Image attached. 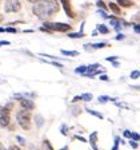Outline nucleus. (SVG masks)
Masks as SVG:
<instances>
[{
    "instance_id": "obj_1",
    "label": "nucleus",
    "mask_w": 140,
    "mask_h": 150,
    "mask_svg": "<svg viewBox=\"0 0 140 150\" xmlns=\"http://www.w3.org/2000/svg\"><path fill=\"white\" fill-rule=\"evenodd\" d=\"M32 12L40 20H48L59 12V3L57 0H39L37 3H35Z\"/></svg>"
},
{
    "instance_id": "obj_2",
    "label": "nucleus",
    "mask_w": 140,
    "mask_h": 150,
    "mask_svg": "<svg viewBox=\"0 0 140 150\" xmlns=\"http://www.w3.org/2000/svg\"><path fill=\"white\" fill-rule=\"evenodd\" d=\"M16 121L20 125L23 130H29L31 129V114L28 110H19L16 112Z\"/></svg>"
},
{
    "instance_id": "obj_3",
    "label": "nucleus",
    "mask_w": 140,
    "mask_h": 150,
    "mask_svg": "<svg viewBox=\"0 0 140 150\" xmlns=\"http://www.w3.org/2000/svg\"><path fill=\"white\" fill-rule=\"evenodd\" d=\"M44 27L48 28L51 32H67L71 30V25L67 23H50V22H44Z\"/></svg>"
},
{
    "instance_id": "obj_4",
    "label": "nucleus",
    "mask_w": 140,
    "mask_h": 150,
    "mask_svg": "<svg viewBox=\"0 0 140 150\" xmlns=\"http://www.w3.org/2000/svg\"><path fill=\"white\" fill-rule=\"evenodd\" d=\"M22 9V4L19 0H6L4 3V12L11 13V12H19Z\"/></svg>"
},
{
    "instance_id": "obj_5",
    "label": "nucleus",
    "mask_w": 140,
    "mask_h": 150,
    "mask_svg": "<svg viewBox=\"0 0 140 150\" xmlns=\"http://www.w3.org/2000/svg\"><path fill=\"white\" fill-rule=\"evenodd\" d=\"M63 4V8H64L65 13H67V16H69V18L74 19L75 18V12L74 9H72V6H71V0H60Z\"/></svg>"
},
{
    "instance_id": "obj_6",
    "label": "nucleus",
    "mask_w": 140,
    "mask_h": 150,
    "mask_svg": "<svg viewBox=\"0 0 140 150\" xmlns=\"http://www.w3.org/2000/svg\"><path fill=\"white\" fill-rule=\"evenodd\" d=\"M20 106H22L24 110L31 111V110L35 109V103H34V100L28 99V98H23V99H20Z\"/></svg>"
},
{
    "instance_id": "obj_7",
    "label": "nucleus",
    "mask_w": 140,
    "mask_h": 150,
    "mask_svg": "<svg viewBox=\"0 0 140 150\" xmlns=\"http://www.w3.org/2000/svg\"><path fill=\"white\" fill-rule=\"evenodd\" d=\"M9 121H11L9 114H1V115H0V126H1V127H7V126L9 125Z\"/></svg>"
},
{
    "instance_id": "obj_8",
    "label": "nucleus",
    "mask_w": 140,
    "mask_h": 150,
    "mask_svg": "<svg viewBox=\"0 0 140 150\" xmlns=\"http://www.w3.org/2000/svg\"><path fill=\"white\" fill-rule=\"evenodd\" d=\"M96 142H97V133L93 131L92 134L90 135V144H91V146H92L93 150H99V147L96 146Z\"/></svg>"
},
{
    "instance_id": "obj_9",
    "label": "nucleus",
    "mask_w": 140,
    "mask_h": 150,
    "mask_svg": "<svg viewBox=\"0 0 140 150\" xmlns=\"http://www.w3.org/2000/svg\"><path fill=\"white\" fill-rule=\"evenodd\" d=\"M108 7H109V9H111L112 12L115 13V15H120L121 9H120V7H119L118 4H115V3H109V4H108Z\"/></svg>"
},
{
    "instance_id": "obj_10",
    "label": "nucleus",
    "mask_w": 140,
    "mask_h": 150,
    "mask_svg": "<svg viewBox=\"0 0 140 150\" xmlns=\"http://www.w3.org/2000/svg\"><path fill=\"white\" fill-rule=\"evenodd\" d=\"M35 123H36L37 127H41L44 123V118L40 115V114H37V115H35Z\"/></svg>"
},
{
    "instance_id": "obj_11",
    "label": "nucleus",
    "mask_w": 140,
    "mask_h": 150,
    "mask_svg": "<svg viewBox=\"0 0 140 150\" xmlns=\"http://www.w3.org/2000/svg\"><path fill=\"white\" fill-rule=\"evenodd\" d=\"M116 1H118V4L119 6H121V7H125V8H127V7H131L132 6V0H116Z\"/></svg>"
},
{
    "instance_id": "obj_12",
    "label": "nucleus",
    "mask_w": 140,
    "mask_h": 150,
    "mask_svg": "<svg viewBox=\"0 0 140 150\" xmlns=\"http://www.w3.org/2000/svg\"><path fill=\"white\" fill-rule=\"evenodd\" d=\"M97 31H99L100 34H103V35H107L109 32V30H108V27H107V25L99 24V25H97Z\"/></svg>"
},
{
    "instance_id": "obj_13",
    "label": "nucleus",
    "mask_w": 140,
    "mask_h": 150,
    "mask_svg": "<svg viewBox=\"0 0 140 150\" xmlns=\"http://www.w3.org/2000/svg\"><path fill=\"white\" fill-rule=\"evenodd\" d=\"M99 103H107L108 100H116V98H111V97H107V95H102L99 97Z\"/></svg>"
},
{
    "instance_id": "obj_14",
    "label": "nucleus",
    "mask_w": 140,
    "mask_h": 150,
    "mask_svg": "<svg viewBox=\"0 0 140 150\" xmlns=\"http://www.w3.org/2000/svg\"><path fill=\"white\" fill-rule=\"evenodd\" d=\"M60 52L63 54V55H65V56H78L79 55V52L78 51H68V50H62Z\"/></svg>"
},
{
    "instance_id": "obj_15",
    "label": "nucleus",
    "mask_w": 140,
    "mask_h": 150,
    "mask_svg": "<svg viewBox=\"0 0 140 150\" xmlns=\"http://www.w3.org/2000/svg\"><path fill=\"white\" fill-rule=\"evenodd\" d=\"M85 35L83 32H75V34H68V38H72V39H80V38H84Z\"/></svg>"
},
{
    "instance_id": "obj_16",
    "label": "nucleus",
    "mask_w": 140,
    "mask_h": 150,
    "mask_svg": "<svg viewBox=\"0 0 140 150\" xmlns=\"http://www.w3.org/2000/svg\"><path fill=\"white\" fill-rule=\"evenodd\" d=\"M75 72H76V74L84 75L85 72H87V66H80V67H78V69H75Z\"/></svg>"
},
{
    "instance_id": "obj_17",
    "label": "nucleus",
    "mask_w": 140,
    "mask_h": 150,
    "mask_svg": "<svg viewBox=\"0 0 140 150\" xmlns=\"http://www.w3.org/2000/svg\"><path fill=\"white\" fill-rule=\"evenodd\" d=\"M85 111H87V112H90L91 115L96 117V118H99V119H103V115H102V114H100V112H97V111H95V110H90V109H85Z\"/></svg>"
},
{
    "instance_id": "obj_18",
    "label": "nucleus",
    "mask_w": 140,
    "mask_h": 150,
    "mask_svg": "<svg viewBox=\"0 0 140 150\" xmlns=\"http://www.w3.org/2000/svg\"><path fill=\"white\" fill-rule=\"evenodd\" d=\"M43 150H53L52 145L50 144V141H47V139L43 141Z\"/></svg>"
},
{
    "instance_id": "obj_19",
    "label": "nucleus",
    "mask_w": 140,
    "mask_h": 150,
    "mask_svg": "<svg viewBox=\"0 0 140 150\" xmlns=\"http://www.w3.org/2000/svg\"><path fill=\"white\" fill-rule=\"evenodd\" d=\"M81 99L85 100V102H90V100H92V94L91 93H85L81 95Z\"/></svg>"
},
{
    "instance_id": "obj_20",
    "label": "nucleus",
    "mask_w": 140,
    "mask_h": 150,
    "mask_svg": "<svg viewBox=\"0 0 140 150\" xmlns=\"http://www.w3.org/2000/svg\"><path fill=\"white\" fill-rule=\"evenodd\" d=\"M131 79H137L140 76V71H137V70H134V71L131 72Z\"/></svg>"
},
{
    "instance_id": "obj_21",
    "label": "nucleus",
    "mask_w": 140,
    "mask_h": 150,
    "mask_svg": "<svg viewBox=\"0 0 140 150\" xmlns=\"http://www.w3.org/2000/svg\"><path fill=\"white\" fill-rule=\"evenodd\" d=\"M107 43L106 42H102V43H96V44H92V48H103V47H106Z\"/></svg>"
},
{
    "instance_id": "obj_22",
    "label": "nucleus",
    "mask_w": 140,
    "mask_h": 150,
    "mask_svg": "<svg viewBox=\"0 0 140 150\" xmlns=\"http://www.w3.org/2000/svg\"><path fill=\"white\" fill-rule=\"evenodd\" d=\"M96 6H97V7H99V8L104 9V11H106V9H107V7H106V4H104V1H103V0H97V3H96Z\"/></svg>"
},
{
    "instance_id": "obj_23",
    "label": "nucleus",
    "mask_w": 140,
    "mask_h": 150,
    "mask_svg": "<svg viewBox=\"0 0 140 150\" xmlns=\"http://www.w3.org/2000/svg\"><path fill=\"white\" fill-rule=\"evenodd\" d=\"M119 142H120V138L115 137V144H113V146H112V150H118L119 149Z\"/></svg>"
},
{
    "instance_id": "obj_24",
    "label": "nucleus",
    "mask_w": 140,
    "mask_h": 150,
    "mask_svg": "<svg viewBox=\"0 0 140 150\" xmlns=\"http://www.w3.org/2000/svg\"><path fill=\"white\" fill-rule=\"evenodd\" d=\"M16 139H18V142L22 145V146H24V145H25V139L23 137H20V135H16Z\"/></svg>"
},
{
    "instance_id": "obj_25",
    "label": "nucleus",
    "mask_w": 140,
    "mask_h": 150,
    "mask_svg": "<svg viewBox=\"0 0 140 150\" xmlns=\"http://www.w3.org/2000/svg\"><path fill=\"white\" fill-rule=\"evenodd\" d=\"M6 32H9V34H16V32H18V30H16V28H13V27H7L6 28Z\"/></svg>"
},
{
    "instance_id": "obj_26",
    "label": "nucleus",
    "mask_w": 140,
    "mask_h": 150,
    "mask_svg": "<svg viewBox=\"0 0 140 150\" xmlns=\"http://www.w3.org/2000/svg\"><path fill=\"white\" fill-rule=\"evenodd\" d=\"M74 139H78V141H80V142H88L85 138H83L81 135H74Z\"/></svg>"
},
{
    "instance_id": "obj_27",
    "label": "nucleus",
    "mask_w": 140,
    "mask_h": 150,
    "mask_svg": "<svg viewBox=\"0 0 140 150\" xmlns=\"http://www.w3.org/2000/svg\"><path fill=\"white\" fill-rule=\"evenodd\" d=\"M123 135H124L125 138H132V133H131L130 130H124V133H123Z\"/></svg>"
},
{
    "instance_id": "obj_28",
    "label": "nucleus",
    "mask_w": 140,
    "mask_h": 150,
    "mask_svg": "<svg viewBox=\"0 0 140 150\" xmlns=\"http://www.w3.org/2000/svg\"><path fill=\"white\" fill-rule=\"evenodd\" d=\"M131 139H134V141H140V135L137 134V133H132V138Z\"/></svg>"
},
{
    "instance_id": "obj_29",
    "label": "nucleus",
    "mask_w": 140,
    "mask_h": 150,
    "mask_svg": "<svg viewBox=\"0 0 140 150\" xmlns=\"http://www.w3.org/2000/svg\"><path fill=\"white\" fill-rule=\"evenodd\" d=\"M62 134L63 135H67V134H68V131H67V126H65V125H62Z\"/></svg>"
},
{
    "instance_id": "obj_30",
    "label": "nucleus",
    "mask_w": 140,
    "mask_h": 150,
    "mask_svg": "<svg viewBox=\"0 0 140 150\" xmlns=\"http://www.w3.org/2000/svg\"><path fill=\"white\" fill-rule=\"evenodd\" d=\"M130 145H131L132 147H134V149H136V147H137V141L131 139V141H130Z\"/></svg>"
},
{
    "instance_id": "obj_31",
    "label": "nucleus",
    "mask_w": 140,
    "mask_h": 150,
    "mask_svg": "<svg viewBox=\"0 0 140 150\" xmlns=\"http://www.w3.org/2000/svg\"><path fill=\"white\" fill-rule=\"evenodd\" d=\"M134 31L136 34H140V24H134Z\"/></svg>"
},
{
    "instance_id": "obj_32",
    "label": "nucleus",
    "mask_w": 140,
    "mask_h": 150,
    "mask_svg": "<svg viewBox=\"0 0 140 150\" xmlns=\"http://www.w3.org/2000/svg\"><path fill=\"white\" fill-rule=\"evenodd\" d=\"M51 64L56 66V67H59V69H62V67H63V64H62V63H59V62H51Z\"/></svg>"
},
{
    "instance_id": "obj_33",
    "label": "nucleus",
    "mask_w": 140,
    "mask_h": 150,
    "mask_svg": "<svg viewBox=\"0 0 140 150\" xmlns=\"http://www.w3.org/2000/svg\"><path fill=\"white\" fill-rule=\"evenodd\" d=\"M9 44L11 43H9L8 40H0V47L1 46H9Z\"/></svg>"
},
{
    "instance_id": "obj_34",
    "label": "nucleus",
    "mask_w": 140,
    "mask_h": 150,
    "mask_svg": "<svg viewBox=\"0 0 140 150\" xmlns=\"http://www.w3.org/2000/svg\"><path fill=\"white\" fill-rule=\"evenodd\" d=\"M116 59H118V56H108V58H107V60H108V62H115Z\"/></svg>"
},
{
    "instance_id": "obj_35",
    "label": "nucleus",
    "mask_w": 140,
    "mask_h": 150,
    "mask_svg": "<svg viewBox=\"0 0 140 150\" xmlns=\"http://www.w3.org/2000/svg\"><path fill=\"white\" fill-rule=\"evenodd\" d=\"M124 35H123V34H119L118 35V36H116V40H123V39H124Z\"/></svg>"
},
{
    "instance_id": "obj_36",
    "label": "nucleus",
    "mask_w": 140,
    "mask_h": 150,
    "mask_svg": "<svg viewBox=\"0 0 140 150\" xmlns=\"http://www.w3.org/2000/svg\"><path fill=\"white\" fill-rule=\"evenodd\" d=\"M78 100H83V99H81V95H78V97H75L74 98V99H72V102H78Z\"/></svg>"
},
{
    "instance_id": "obj_37",
    "label": "nucleus",
    "mask_w": 140,
    "mask_h": 150,
    "mask_svg": "<svg viewBox=\"0 0 140 150\" xmlns=\"http://www.w3.org/2000/svg\"><path fill=\"white\" fill-rule=\"evenodd\" d=\"M100 81H108V76H107V75H104V74H103V75H100Z\"/></svg>"
},
{
    "instance_id": "obj_38",
    "label": "nucleus",
    "mask_w": 140,
    "mask_h": 150,
    "mask_svg": "<svg viewBox=\"0 0 140 150\" xmlns=\"http://www.w3.org/2000/svg\"><path fill=\"white\" fill-rule=\"evenodd\" d=\"M9 150H20L18 146H15V145H12V146H9Z\"/></svg>"
},
{
    "instance_id": "obj_39",
    "label": "nucleus",
    "mask_w": 140,
    "mask_h": 150,
    "mask_svg": "<svg viewBox=\"0 0 140 150\" xmlns=\"http://www.w3.org/2000/svg\"><path fill=\"white\" fill-rule=\"evenodd\" d=\"M23 32H24V34H31V32H34V31H32V30H24Z\"/></svg>"
},
{
    "instance_id": "obj_40",
    "label": "nucleus",
    "mask_w": 140,
    "mask_h": 150,
    "mask_svg": "<svg viewBox=\"0 0 140 150\" xmlns=\"http://www.w3.org/2000/svg\"><path fill=\"white\" fill-rule=\"evenodd\" d=\"M112 66H113V67H119V63L115 60V62H112Z\"/></svg>"
},
{
    "instance_id": "obj_41",
    "label": "nucleus",
    "mask_w": 140,
    "mask_h": 150,
    "mask_svg": "<svg viewBox=\"0 0 140 150\" xmlns=\"http://www.w3.org/2000/svg\"><path fill=\"white\" fill-rule=\"evenodd\" d=\"M97 34H99V31H93L92 32V36H97Z\"/></svg>"
},
{
    "instance_id": "obj_42",
    "label": "nucleus",
    "mask_w": 140,
    "mask_h": 150,
    "mask_svg": "<svg viewBox=\"0 0 140 150\" xmlns=\"http://www.w3.org/2000/svg\"><path fill=\"white\" fill-rule=\"evenodd\" d=\"M28 1H29V3H37V1H39V0H28Z\"/></svg>"
},
{
    "instance_id": "obj_43",
    "label": "nucleus",
    "mask_w": 140,
    "mask_h": 150,
    "mask_svg": "<svg viewBox=\"0 0 140 150\" xmlns=\"http://www.w3.org/2000/svg\"><path fill=\"white\" fill-rule=\"evenodd\" d=\"M0 32H6V28H3V27H0Z\"/></svg>"
},
{
    "instance_id": "obj_44",
    "label": "nucleus",
    "mask_w": 140,
    "mask_h": 150,
    "mask_svg": "<svg viewBox=\"0 0 140 150\" xmlns=\"http://www.w3.org/2000/svg\"><path fill=\"white\" fill-rule=\"evenodd\" d=\"M60 150H68V146H64V147H62Z\"/></svg>"
},
{
    "instance_id": "obj_45",
    "label": "nucleus",
    "mask_w": 140,
    "mask_h": 150,
    "mask_svg": "<svg viewBox=\"0 0 140 150\" xmlns=\"http://www.w3.org/2000/svg\"><path fill=\"white\" fill-rule=\"evenodd\" d=\"M0 20H3V15H0Z\"/></svg>"
},
{
    "instance_id": "obj_46",
    "label": "nucleus",
    "mask_w": 140,
    "mask_h": 150,
    "mask_svg": "<svg viewBox=\"0 0 140 150\" xmlns=\"http://www.w3.org/2000/svg\"><path fill=\"white\" fill-rule=\"evenodd\" d=\"M137 18H140V15H137Z\"/></svg>"
},
{
    "instance_id": "obj_47",
    "label": "nucleus",
    "mask_w": 140,
    "mask_h": 150,
    "mask_svg": "<svg viewBox=\"0 0 140 150\" xmlns=\"http://www.w3.org/2000/svg\"><path fill=\"white\" fill-rule=\"evenodd\" d=\"M0 4H1V0H0Z\"/></svg>"
},
{
    "instance_id": "obj_48",
    "label": "nucleus",
    "mask_w": 140,
    "mask_h": 150,
    "mask_svg": "<svg viewBox=\"0 0 140 150\" xmlns=\"http://www.w3.org/2000/svg\"><path fill=\"white\" fill-rule=\"evenodd\" d=\"M0 82H1V79H0Z\"/></svg>"
}]
</instances>
